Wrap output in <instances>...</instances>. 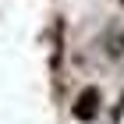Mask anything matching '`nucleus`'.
I'll return each mask as SVG.
<instances>
[{
    "mask_svg": "<svg viewBox=\"0 0 124 124\" xmlns=\"http://www.w3.org/2000/svg\"><path fill=\"white\" fill-rule=\"evenodd\" d=\"M99 110H103V92H99L96 85H89V89L78 92L75 106H71V117H75L78 124H92L96 117H99Z\"/></svg>",
    "mask_w": 124,
    "mask_h": 124,
    "instance_id": "f257e3e1",
    "label": "nucleus"
}]
</instances>
